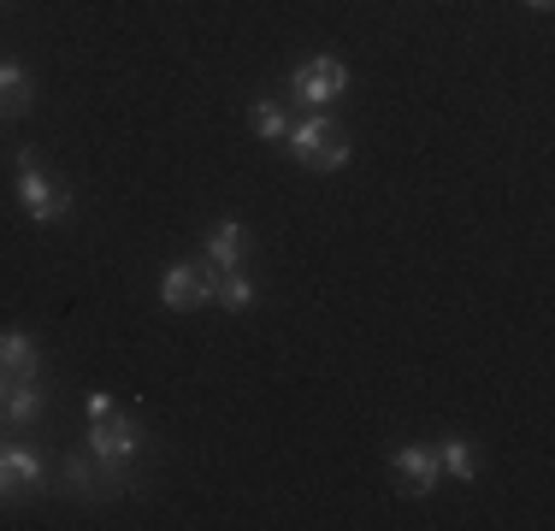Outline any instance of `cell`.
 <instances>
[{
	"label": "cell",
	"mask_w": 555,
	"mask_h": 531,
	"mask_svg": "<svg viewBox=\"0 0 555 531\" xmlns=\"http://www.w3.org/2000/svg\"><path fill=\"white\" fill-rule=\"evenodd\" d=\"M248 248H255V236H248V224H236V219H219L214 231H207V266H219V272H243V260H248Z\"/></svg>",
	"instance_id": "7"
},
{
	"label": "cell",
	"mask_w": 555,
	"mask_h": 531,
	"mask_svg": "<svg viewBox=\"0 0 555 531\" xmlns=\"http://www.w3.org/2000/svg\"><path fill=\"white\" fill-rule=\"evenodd\" d=\"M18 202L36 224H60L65 212H72V190H65L60 178H48L30 148H18Z\"/></svg>",
	"instance_id": "3"
},
{
	"label": "cell",
	"mask_w": 555,
	"mask_h": 531,
	"mask_svg": "<svg viewBox=\"0 0 555 531\" xmlns=\"http://www.w3.org/2000/svg\"><path fill=\"white\" fill-rule=\"evenodd\" d=\"M526 7H532V12H550V0H526Z\"/></svg>",
	"instance_id": "18"
},
{
	"label": "cell",
	"mask_w": 555,
	"mask_h": 531,
	"mask_svg": "<svg viewBox=\"0 0 555 531\" xmlns=\"http://www.w3.org/2000/svg\"><path fill=\"white\" fill-rule=\"evenodd\" d=\"M248 125H255V137H267V142H284L289 118H284V106H278V101H255V106H248Z\"/></svg>",
	"instance_id": "14"
},
{
	"label": "cell",
	"mask_w": 555,
	"mask_h": 531,
	"mask_svg": "<svg viewBox=\"0 0 555 531\" xmlns=\"http://www.w3.org/2000/svg\"><path fill=\"white\" fill-rule=\"evenodd\" d=\"M214 284H219V266L178 260V266H166V277H160V301L171 313H190V308H202V301H214Z\"/></svg>",
	"instance_id": "4"
},
{
	"label": "cell",
	"mask_w": 555,
	"mask_h": 531,
	"mask_svg": "<svg viewBox=\"0 0 555 531\" xmlns=\"http://www.w3.org/2000/svg\"><path fill=\"white\" fill-rule=\"evenodd\" d=\"M214 301H219V308H231V313H243L248 301H255V284H248L243 272H219V284H214Z\"/></svg>",
	"instance_id": "15"
},
{
	"label": "cell",
	"mask_w": 555,
	"mask_h": 531,
	"mask_svg": "<svg viewBox=\"0 0 555 531\" xmlns=\"http://www.w3.org/2000/svg\"><path fill=\"white\" fill-rule=\"evenodd\" d=\"M0 396H7V372H0Z\"/></svg>",
	"instance_id": "19"
},
{
	"label": "cell",
	"mask_w": 555,
	"mask_h": 531,
	"mask_svg": "<svg viewBox=\"0 0 555 531\" xmlns=\"http://www.w3.org/2000/svg\"><path fill=\"white\" fill-rule=\"evenodd\" d=\"M95 472H101V461L89 455V449H77V455H65V478H60V484L72 490V496L89 502V496H101V478Z\"/></svg>",
	"instance_id": "11"
},
{
	"label": "cell",
	"mask_w": 555,
	"mask_h": 531,
	"mask_svg": "<svg viewBox=\"0 0 555 531\" xmlns=\"http://www.w3.org/2000/svg\"><path fill=\"white\" fill-rule=\"evenodd\" d=\"M0 502H7V508H12V502H24V490H18V478H12V472H7V455H0Z\"/></svg>",
	"instance_id": "16"
},
{
	"label": "cell",
	"mask_w": 555,
	"mask_h": 531,
	"mask_svg": "<svg viewBox=\"0 0 555 531\" xmlns=\"http://www.w3.org/2000/svg\"><path fill=\"white\" fill-rule=\"evenodd\" d=\"M343 89H349V65L332 60V53H320V60H308L296 77H289V95L308 101V106H332Z\"/></svg>",
	"instance_id": "5"
},
{
	"label": "cell",
	"mask_w": 555,
	"mask_h": 531,
	"mask_svg": "<svg viewBox=\"0 0 555 531\" xmlns=\"http://www.w3.org/2000/svg\"><path fill=\"white\" fill-rule=\"evenodd\" d=\"M0 455H7V472L18 478V490H42L48 484V467H42V455H36V449L12 443V449H0Z\"/></svg>",
	"instance_id": "13"
},
{
	"label": "cell",
	"mask_w": 555,
	"mask_h": 531,
	"mask_svg": "<svg viewBox=\"0 0 555 531\" xmlns=\"http://www.w3.org/2000/svg\"><path fill=\"white\" fill-rule=\"evenodd\" d=\"M83 414H89V419H107V414H118V402H113V396H101V390H95V396L83 402Z\"/></svg>",
	"instance_id": "17"
},
{
	"label": "cell",
	"mask_w": 555,
	"mask_h": 531,
	"mask_svg": "<svg viewBox=\"0 0 555 531\" xmlns=\"http://www.w3.org/2000/svg\"><path fill=\"white\" fill-rule=\"evenodd\" d=\"M30 101H36L30 72L12 65V60H0V118H24V113H30Z\"/></svg>",
	"instance_id": "10"
},
{
	"label": "cell",
	"mask_w": 555,
	"mask_h": 531,
	"mask_svg": "<svg viewBox=\"0 0 555 531\" xmlns=\"http://www.w3.org/2000/svg\"><path fill=\"white\" fill-rule=\"evenodd\" d=\"M390 472H396V490H402V496H431V490H438V478H443L438 449H426V443L396 449V455H390Z\"/></svg>",
	"instance_id": "6"
},
{
	"label": "cell",
	"mask_w": 555,
	"mask_h": 531,
	"mask_svg": "<svg viewBox=\"0 0 555 531\" xmlns=\"http://www.w3.org/2000/svg\"><path fill=\"white\" fill-rule=\"evenodd\" d=\"M438 467H443V478L473 484V478H479V455H473L467 437H449V443H438Z\"/></svg>",
	"instance_id": "12"
},
{
	"label": "cell",
	"mask_w": 555,
	"mask_h": 531,
	"mask_svg": "<svg viewBox=\"0 0 555 531\" xmlns=\"http://www.w3.org/2000/svg\"><path fill=\"white\" fill-rule=\"evenodd\" d=\"M284 148L296 154L308 171H337L343 159H349V130H343L337 118L313 113V118H301V125L284 130Z\"/></svg>",
	"instance_id": "1"
},
{
	"label": "cell",
	"mask_w": 555,
	"mask_h": 531,
	"mask_svg": "<svg viewBox=\"0 0 555 531\" xmlns=\"http://www.w3.org/2000/svg\"><path fill=\"white\" fill-rule=\"evenodd\" d=\"M0 372L7 378H42V349L24 331H0Z\"/></svg>",
	"instance_id": "9"
},
{
	"label": "cell",
	"mask_w": 555,
	"mask_h": 531,
	"mask_svg": "<svg viewBox=\"0 0 555 531\" xmlns=\"http://www.w3.org/2000/svg\"><path fill=\"white\" fill-rule=\"evenodd\" d=\"M142 443H149V431H142V419H130V414L89 419V455H95L101 472H113V478L130 472V461L142 455Z\"/></svg>",
	"instance_id": "2"
},
{
	"label": "cell",
	"mask_w": 555,
	"mask_h": 531,
	"mask_svg": "<svg viewBox=\"0 0 555 531\" xmlns=\"http://www.w3.org/2000/svg\"><path fill=\"white\" fill-rule=\"evenodd\" d=\"M42 390H36V378H7V396H0V419L18 425V431H30L36 419H42Z\"/></svg>",
	"instance_id": "8"
}]
</instances>
